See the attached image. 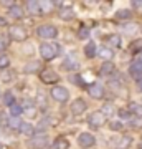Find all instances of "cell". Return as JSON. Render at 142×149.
I'll return each mask as SVG.
<instances>
[{
    "mask_svg": "<svg viewBox=\"0 0 142 149\" xmlns=\"http://www.w3.org/2000/svg\"><path fill=\"white\" fill-rule=\"evenodd\" d=\"M40 55H42V58L43 60H53V58H56L60 55V47L56 45V43H43L42 47H40Z\"/></svg>",
    "mask_w": 142,
    "mask_h": 149,
    "instance_id": "obj_1",
    "label": "cell"
},
{
    "mask_svg": "<svg viewBox=\"0 0 142 149\" xmlns=\"http://www.w3.org/2000/svg\"><path fill=\"white\" fill-rule=\"evenodd\" d=\"M78 144H79V146H81L83 149L93 148V146L96 144V138L93 136V134H89V133H83V134H79Z\"/></svg>",
    "mask_w": 142,
    "mask_h": 149,
    "instance_id": "obj_2",
    "label": "cell"
},
{
    "mask_svg": "<svg viewBox=\"0 0 142 149\" xmlns=\"http://www.w3.org/2000/svg\"><path fill=\"white\" fill-rule=\"evenodd\" d=\"M37 33H38V37H42V38H55L58 35V30L53 25H42L37 30Z\"/></svg>",
    "mask_w": 142,
    "mask_h": 149,
    "instance_id": "obj_3",
    "label": "cell"
},
{
    "mask_svg": "<svg viewBox=\"0 0 142 149\" xmlns=\"http://www.w3.org/2000/svg\"><path fill=\"white\" fill-rule=\"evenodd\" d=\"M129 73H131L137 81L142 80V58H136L132 61L131 68H129Z\"/></svg>",
    "mask_w": 142,
    "mask_h": 149,
    "instance_id": "obj_4",
    "label": "cell"
},
{
    "mask_svg": "<svg viewBox=\"0 0 142 149\" xmlns=\"http://www.w3.org/2000/svg\"><path fill=\"white\" fill-rule=\"evenodd\" d=\"M88 123H89L91 126H94V128H99V126H103V124L106 123V116L101 111H94V113H91L89 114Z\"/></svg>",
    "mask_w": 142,
    "mask_h": 149,
    "instance_id": "obj_5",
    "label": "cell"
},
{
    "mask_svg": "<svg viewBox=\"0 0 142 149\" xmlns=\"http://www.w3.org/2000/svg\"><path fill=\"white\" fill-rule=\"evenodd\" d=\"M51 96L56 100V101L64 103L69 98V93H68L66 88H63V86H56V88H53V90H51Z\"/></svg>",
    "mask_w": 142,
    "mask_h": 149,
    "instance_id": "obj_6",
    "label": "cell"
},
{
    "mask_svg": "<svg viewBox=\"0 0 142 149\" xmlns=\"http://www.w3.org/2000/svg\"><path fill=\"white\" fill-rule=\"evenodd\" d=\"M10 37L13 38V40H17V42H23V40L26 38L25 28L20 27V25H13V27H10Z\"/></svg>",
    "mask_w": 142,
    "mask_h": 149,
    "instance_id": "obj_7",
    "label": "cell"
},
{
    "mask_svg": "<svg viewBox=\"0 0 142 149\" xmlns=\"http://www.w3.org/2000/svg\"><path fill=\"white\" fill-rule=\"evenodd\" d=\"M40 78H42V81H43V83H46V85L56 83V81L60 80V78H58V74L55 73V71H51V70H45V71H42Z\"/></svg>",
    "mask_w": 142,
    "mask_h": 149,
    "instance_id": "obj_8",
    "label": "cell"
},
{
    "mask_svg": "<svg viewBox=\"0 0 142 149\" xmlns=\"http://www.w3.org/2000/svg\"><path fill=\"white\" fill-rule=\"evenodd\" d=\"M86 108H88V104H86V101L84 100H74L73 104H71V113L73 114H83L84 111H86Z\"/></svg>",
    "mask_w": 142,
    "mask_h": 149,
    "instance_id": "obj_9",
    "label": "cell"
},
{
    "mask_svg": "<svg viewBox=\"0 0 142 149\" xmlns=\"http://www.w3.org/2000/svg\"><path fill=\"white\" fill-rule=\"evenodd\" d=\"M88 93H89L91 98H94V100H101V98L104 96V86L98 85V83H96V85H91Z\"/></svg>",
    "mask_w": 142,
    "mask_h": 149,
    "instance_id": "obj_10",
    "label": "cell"
},
{
    "mask_svg": "<svg viewBox=\"0 0 142 149\" xmlns=\"http://www.w3.org/2000/svg\"><path fill=\"white\" fill-rule=\"evenodd\" d=\"M63 68L68 70V71H71V70H78L79 68V61L76 56H73V55H69V56H66L63 61Z\"/></svg>",
    "mask_w": 142,
    "mask_h": 149,
    "instance_id": "obj_11",
    "label": "cell"
},
{
    "mask_svg": "<svg viewBox=\"0 0 142 149\" xmlns=\"http://www.w3.org/2000/svg\"><path fill=\"white\" fill-rule=\"evenodd\" d=\"M46 143H48L46 136H38V138H33L30 144H32V148L40 149V148H45V146H46Z\"/></svg>",
    "mask_w": 142,
    "mask_h": 149,
    "instance_id": "obj_12",
    "label": "cell"
},
{
    "mask_svg": "<svg viewBox=\"0 0 142 149\" xmlns=\"http://www.w3.org/2000/svg\"><path fill=\"white\" fill-rule=\"evenodd\" d=\"M26 8H28V12H30L32 15H38V13H42V8H40V2H35V0H30V2H26Z\"/></svg>",
    "mask_w": 142,
    "mask_h": 149,
    "instance_id": "obj_13",
    "label": "cell"
},
{
    "mask_svg": "<svg viewBox=\"0 0 142 149\" xmlns=\"http://www.w3.org/2000/svg\"><path fill=\"white\" fill-rule=\"evenodd\" d=\"M84 55L88 56V58H94L98 52H96V43L94 42H89L86 47H84Z\"/></svg>",
    "mask_w": 142,
    "mask_h": 149,
    "instance_id": "obj_14",
    "label": "cell"
},
{
    "mask_svg": "<svg viewBox=\"0 0 142 149\" xmlns=\"http://www.w3.org/2000/svg\"><path fill=\"white\" fill-rule=\"evenodd\" d=\"M8 13H10L12 18H17V20H20L21 17H23V10H21V7H18V5H12Z\"/></svg>",
    "mask_w": 142,
    "mask_h": 149,
    "instance_id": "obj_15",
    "label": "cell"
},
{
    "mask_svg": "<svg viewBox=\"0 0 142 149\" xmlns=\"http://www.w3.org/2000/svg\"><path fill=\"white\" fill-rule=\"evenodd\" d=\"M20 131H21V134H25V136H33V134H35V128H33L30 123H21Z\"/></svg>",
    "mask_w": 142,
    "mask_h": 149,
    "instance_id": "obj_16",
    "label": "cell"
},
{
    "mask_svg": "<svg viewBox=\"0 0 142 149\" xmlns=\"http://www.w3.org/2000/svg\"><path fill=\"white\" fill-rule=\"evenodd\" d=\"M129 113L136 114L137 118H142V104H139V103H131V106H129Z\"/></svg>",
    "mask_w": 142,
    "mask_h": 149,
    "instance_id": "obj_17",
    "label": "cell"
},
{
    "mask_svg": "<svg viewBox=\"0 0 142 149\" xmlns=\"http://www.w3.org/2000/svg\"><path fill=\"white\" fill-rule=\"evenodd\" d=\"M114 71V63L112 61H104L101 66V74H111Z\"/></svg>",
    "mask_w": 142,
    "mask_h": 149,
    "instance_id": "obj_18",
    "label": "cell"
},
{
    "mask_svg": "<svg viewBox=\"0 0 142 149\" xmlns=\"http://www.w3.org/2000/svg\"><path fill=\"white\" fill-rule=\"evenodd\" d=\"M60 18L61 20H71V18H74L73 8H63V10L60 12Z\"/></svg>",
    "mask_w": 142,
    "mask_h": 149,
    "instance_id": "obj_19",
    "label": "cell"
},
{
    "mask_svg": "<svg viewBox=\"0 0 142 149\" xmlns=\"http://www.w3.org/2000/svg\"><path fill=\"white\" fill-rule=\"evenodd\" d=\"M53 148L55 149H68V141L64 138H56L55 143H53Z\"/></svg>",
    "mask_w": 142,
    "mask_h": 149,
    "instance_id": "obj_20",
    "label": "cell"
},
{
    "mask_svg": "<svg viewBox=\"0 0 142 149\" xmlns=\"http://www.w3.org/2000/svg\"><path fill=\"white\" fill-rule=\"evenodd\" d=\"M98 55H99L103 60H107V61H109V60H112V56H114V52H111L109 48H101Z\"/></svg>",
    "mask_w": 142,
    "mask_h": 149,
    "instance_id": "obj_21",
    "label": "cell"
},
{
    "mask_svg": "<svg viewBox=\"0 0 142 149\" xmlns=\"http://www.w3.org/2000/svg\"><path fill=\"white\" fill-rule=\"evenodd\" d=\"M107 43H109L111 47L119 48L121 47V38L117 37V35H109V37H107Z\"/></svg>",
    "mask_w": 142,
    "mask_h": 149,
    "instance_id": "obj_22",
    "label": "cell"
},
{
    "mask_svg": "<svg viewBox=\"0 0 142 149\" xmlns=\"http://www.w3.org/2000/svg\"><path fill=\"white\" fill-rule=\"evenodd\" d=\"M3 104H7L8 108H10L12 104H15V96L12 95L10 91H7L5 95H3Z\"/></svg>",
    "mask_w": 142,
    "mask_h": 149,
    "instance_id": "obj_23",
    "label": "cell"
},
{
    "mask_svg": "<svg viewBox=\"0 0 142 149\" xmlns=\"http://www.w3.org/2000/svg\"><path fill=\"white\" fill-rule=\"evenodd\" d=\"M8 126H10L12 129H20V126H21V119H20V118L12 116L10 119H8Z\"/></svg>",
    "mask_w": 142,
    "mask_h": 149,
    "instance_id": "obj_24",
    "label": "cell"
},
{
    "mask_svg": "<svg viewBox=\"0 0 142 149\" xmlns=\"http://www.w3.org/2000/svg\"><path fill=\"white\" fill-rule=\"evenodd\" d=\"M21 113H23V108H21L20 104H17V103H15V104H12V106H10V114H12V116L18 118Z\"/></svg>",
    "mask_w": 142,
    "mask_h": 149,
    "instance_id": "obj_25",
    "label": "cell"
},
{
    "mask_svg": "<svg viewBox=\"0 0 142 149\" xmlns=\"http://www.w3.org/2000/svg\"><path fill=\"white\" fill-rule=\"evenodd\" d=\"M131 13H132L131 10L122 8V10H117L116 12V17H117V18H121V20H124V18H129V17H131Z\"/></svg>",
    "mask_w": 142,
    "mask_h": 149,
    "instance_id": "obj_26",
    "label": "cell"
},
{
    "mask_svg": "<svg viewBox=\"0 0 142 149\" xmlns=\"http://www.w3.org/2000/svg\"><path fill=\"white\" fill-rule=\"evenodd\" d=\"M131 143H132V139L129 138V136H124V138L119 141V149H127L131 146Z\"/></svg>",
    "mask_w": 142,
    "mask_h": 149,
    "instance_id": "obj_27",
    "label": "cell"
},
{
    "mask_svg": "<svg viewBox=\"0 0 142 149\" xmlns=\"http://www.w3.org/2000/svg\"><path fill=\"white\" fill-rule=\"evenodd\" d=\"M131 50L134 52V53L142 52V40H136V42H132L131 43Z\"/></svg>",
    "mask_w": 142,
    "mask_h": 149,
    "instance_id": "obj_28",
    "label": "cell"
},
{
    "mask_svg": "<svg viewBox=\"0 0 142 149\" xmlns=\"http://www.w3.org/2000/svg\"><path fill=\"white\" fill-rule=\"evenodd\" d=\"M8 65H10V58L5 56V55H2V56H0V70L8 68Z\"/></svg>",
    "mask_w": 142,
    "mask_h": 149,
    "instance_id": "obj_29",
    "label": "cell"
},
{
    "mask_svg": "<svg viewBox=\"0 0 142 149\" xmlns=\"http://www.w3.org/2000/svg\"><path fill=\"white\" fill-rule=\"evenodd\" d=\"M88 37H89V30H88V28H84V27H81L78 30V38L84 40V38H88Z\"/></svg>",
    "mask_w": 142,
    "mask_h": 149,
    "instance_id": "obj_30",
    "label": "cell"
},
{
    "mask_svg": "<svg viewBox=\"0 0 142 149\" xmlns=\"http://www.w3.org/2000/svg\"><path fill=\"white\" fill-rule=\"evenodd\" d=\"M37 70H38V63H35V61H33V63H28V65L25 66V71H26V73H35Z\"/></svg>",
    "mask_w": 142,
    "mask_h": 149,
    "instance_id": "obj_31",
    "label": "cell"
},
{
    "mask_svg": "<svg viewBox=\"0 0 142 149\" xmlns=\"http://www.w3.org/2000/svg\"><path fill=\"white\" fill-rule=\"evenodd\" d=\"M101 113H103V114H104V116L107 118V116H111V114L114 113V108L111 106V104H106V106L103 108V111H101Z\"/></svg>",
    "mask_w": 142,
    "mask_h": 149,
    "instance_id": "obj_32",
    "label": "cell"
},
{
    "mask_svg": "<svg viewBox=\"0 0 142 149\" xmlns=\"http://www.w3.org/2000/svg\"><path fill=\"white\" fill-rule=\"evenodd\" d=\"M51 7H53L51 2H40V8H42V12H45V13H46Z\"/></svg>",
    "mask_w": 142,
    "mask_h": 149,
    "instance_id": "obj_33",
    "label": "cell"
},
{
    "mask_svg": "<svg viewBox=\"0 0 142 149\" xmlns=\"http://www.w3.org/2000/svg\"><path fill=\"white\" fill-rule=\"evenodd\" d=\"M117 114H119L122 119H131V113H129V109H119Z\"/></svg>",
    "mask_w": 142,
    "mask_h": 149,
    "instance_id": "obj_34",
    "label": "cell"
},
{
    "mask_svg": "<svg viewBox=\"0 0 142 149\" xmlns=\"http://www.w3.org/2000/svg\"><path fill=\"white\" fill-rule=\"evenodd\" d=\"M131 126L132 128H141L142 129V118H134L131 121Z\"/></svg>",
    "mask_w": 142,
    "mask_h": 149,
    "instance_id": "obj_35",
    "label": "cell"
},
{
    "mask_svg": "<svg viewBox=\"0 0 142 149\" xmlns=\"http://www.w3.org/2000/svg\"><path fill=\"white\" fill-rule=\"evenodd\" d=\"M137 27L134 25V23H131V25H124V32L126 33H136Z\"/></svg>",
    "mask_w": 142,
    "mask_h": 149,
    "instance_id": "obj_36",
    "label": "cell"
},
{
    "mask_svg": "<svg viewBox=\"0 0 142 149\" xmlns=\"http://www.w3.org/2000/svg\"><path fill=\"white\" fill-rule=\"evenodd\" d=\"M111 129H112V131H119V129H122V123L121 121H112L111 123Z\"/></svg>",
    "mask_w": 142,
    "mask_h": 149,
    "instance_id": "obj_37",
    "label": "cell"
},
{
    "mask_svg": "<svg viewBox=\"0 0 142 149\" xmlns=\"http://www.w3.org/2000/svg\"><path fill=\"white\" fill-rule=\"evenodd\" d=\"M23 52H25L26 55H33V45H30V43H26L25 48H23Z\"/></svg>",
    "mask_w": 142,
    "mask_h": 149,
    "instance_id": "obj_38",
    "label": "cell"
},
{
    "mask_svg": "<svg viewBox=\"0 0 142 149\" xmlns=\"http://www.w3.org/2000/svg\"><path fill=\"white\" fill-rule=\"evenodd\" d=\"M38 103H40V106H42V108L46 106V100H45V96H43V95H38Z\"/></svg>",
    "mask_w": 142,
    "mask_h": 149,
    "instance_id": "obj_39",
    "label": "cell"
},
{
    "mask_svg": "<svg viewBox=\"0 0 142 149\" xmlns=\"http://www.w3.org/2000/svg\"><path fill=\"white\" fill-rule=\"evenodd\" d=\"M12 80V73H3L2 74V81H10Z\"/></svg>",
    "mask_w": 142,
    "mask_h": 149,
    "instance_id": "obj_40",
    "label": "cell"
},
{
    "mask_svg": "<svg viewBox=\"0 0 142 149\" xmlns=\"http://www.w3.org/2000/svg\"><path fill=\"white\" fill-rule=\"evenodd\" d=\"M73 78H74V83H78V85H83V80H81V76H73Z\"/></svg>",
    "mask_w": 142,
    "mask_h": 149,
    "instance_id": "obj_41",
    "label": "cell"
},
{
    "mask_svg": "<svg viewBox=\"0 0 142 149\" xmlns=\"http://www.w3.org/2000/svg\"><path fill=\"white\" fill-rule=\"evenodd\" d=\"M132 5L137 7V8H142V2H139V0H134V2H132Z\"/></svg>",
    "mask_w": 142,
    "mask_h": 149,
    "instance_id": "obj_42",
    "label": "cell"
},
{
    "mask_svg": "<svg viewBox=\"0 0 142 149\" xmlns=\"http://www.w3.org/2000/svg\"><path fill=\"white\" fill-rule=\"evenodd\" d=\"M7 47V43H5V40L3 38H0V50H3V48Z\"/></svg>",
    "mask_w": 142,
    "mask_h": 149,
    "instance_id": "obj_43",
    "label": "cell"
},
{
    "mask_svg": "<svg viewBox=\"0 0 142 149\" xmlns=\"http://www.w3.org/2000/svg\"><path fill=\"white\" fill-rule=\"evenodd\" d=\"M5 25H7V20L3 17H0V27H5Z\"/></svg>",
    "mask_w": 142,
    "mask_h": 149,
    "instance_id": "obj_44",
    "label": "cell"
},
{
    "mask_svg": "<svg viewBox=\"0 0 142 149\" xmlns=\"http://www.w3.org/2000/svg\"><path fill=\"white\" fill-rule=\"evenodd\" d=\"M137 85H139V90L142 91V80H139V81H137Z\"/></svg>",
    "mask_w": 142,
    "mask_h": 149,
    "instance_id": "obj_45",
    "label": "cell"
},
{
    "mask_svg": "<svg viewBox=\"0 0 142 149\" xmlns=\"http://www.w3.org/2000/svg\"><path fill=\"white\" fill-rule=\"evenodd\" d=\"M139 149H142V143H141V144H139Z\"/></svg>",
    "mask_w": 142,
    "mask_h": 149,
    "instance_id": "obj_46",
    "label": "cell"
}]
</instances>
